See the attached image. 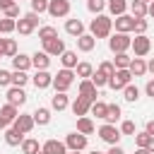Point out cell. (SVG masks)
Returning a JSON list of instances; mask_svg holds the SVG:
<instances>
[{
    "label": "cell",
    "instance_id": "60",
    "mask_svg": "<svg viewBox=\"0 0 154 154\" xmlns=\"http://www.w3.org/2000/svg\"><path fill=\"white\" fill-rule=\"evenodd\" d=\"M89 154H108V152H99V149H94V152H89Z\"/></svg>",
    "mask_w": 154,
    "mask_h": 154
},
{
    "label": "cell",
    "instance_id": "46",
    "mask_svg": "<svg viewBox=\"0 0 154 154\" xmlns=\"http://www.w3.org/2000/svg\"><path fill=\"white\" fill-rule=\"evenodd\" d=\"M31 12H36V14L48 12V0H31Z\"/></svg>",
    "mask_w": 154,
    "mask_h": 154
},
{
    "label": "cell",
    "instance_id": "54",
    "mask_svg": "<svg viewBox=\"0 0 154 154\" xmlns=\"http://www.w3.org/2000/svg\"><path fill=\"white\" fill-rule=\"evenodd\" d=\"M7 128H10V120H5V118H2V116H0V130H2V132H5V130H7Z\"/></svg>",
    "mask_w": 154,
    "mask_h": 154
},
{
    "label": "cell",
    "instance_id": "45",
    "mask_svg": "<svg viewBox=\"0 0 154 154\" xmlns=\"http://www.w3.org/2000/svg\"><path fill=\"white\" fill-rule=\"evenodd\" d=\"M135 132H137V128H135L132 120H123L120 123V135H132L135 137Z\"/></svg>",
    "mask_w": 154,
    "mask_h": 154
},
{
    "label": "cell",
    "instance_id": "44",
    "mask_svg": "<svg viewBox=\"0 0 154 154\" xmlns=\"http://www.w3.org/2000/svg\"><path fill=\"white\" fill-rule=\"evenodd\" d=\"M147 26H149V22H147L144 17H135V26H132V31H135V34H144V31H147Z\"/></svg>",
    "mask_w": 154,
    "mask_h": 154
},
{
    "label": "cell",
    "instance_id": "10",
    "mask_svg": "<svg viewBox=\"0 0 154 154\" xmlns=\"http://www.w3.org/2000/svg\"><path fill=\"white\" fill-rule=\"evenodd\" d=\"M48 14L51 17H67L70 14V0H48Z\"/></svg>",
    "mask_w": 154,
    "mask_h": 154
},
{
    "label": "cell",
    "instance_id": "36",
    "mask_svg": "<svg viewBox=\"0 0 154 154\" xmlns=\"http://www.w3.org/2000/svg\"><path fill=\"white\" fill-rule=\"evenodd\" d=\"M106 108H108V103H106V101H99V99H96V101L91 103L89 113H91V116H96V118H103V116H106Z\"/></svg>",
    "mask_w": 154,
    "mask_h": 154
},
{
    "label": "cell",
    "instance_id": "47",
    "mask_svg": "<svg viewBox=\"0 0 154 154\" xmlns=\"http://www.w3.org/2000/svg\"><path fill=\"white\" fill-rule=\"evenodd\" d=\"M91 82H94V84H96V87L101 89V87H106V84H108V77H103V75H101V72L96 70V72L91 75Z\"/></svg>",
    "mask_w": 154,
    "mask_h": 154
},
{
    "label": "cell",
    "instance_id": "21",
    "mask_svg": "<svg viewBox=\"0 0 154 154\" xmlns=\"http://www.w3.org/2000/svg\"><path fill=\"white\" fill-rule=\"evenodd\" d=\"M65 31H67L70 36H82V34H84V22L77 19V17H75V19H67V22H65Z\"/></svg>",
    "mask_w": 154,
    "mask_h": 154
},
{
    "label": "cell",
    "instance_id": "26",
    "mask_svg": "<svg viewBox=\"0 0 154 154\" xmlns=\"http://www.w3.org/2000/svg\"><path fill=\"white\" fill-rule=\"evenodd\" d=\"M106 7H108V12H111L113 17H118V14H125V10H128L130 5H128V0H108Z\"/></svg>",
    "mask_w": 154,
    "mask_h": 154
},
{
    "label": "cell",
    "instance_id": "16",
    "mask_svg": "<svg viewBox=\"0 0 154 154\" xmlns=\"http://www.w3.org/2000/svg\"><path fill=\"white\" fill-rule=\"evenodd\" d=\"M41 149H43L46 154H67V144L60 142V140H46Z\"/></svg>",
    "mask_w": 154,
    "mask_h": 154
},
{
    "label": "cell",
    "instance_id": "55",
    "mask_svg": "<svg viewBox=\"0 0 154 154\" xmlns=\"http://www.w3.org/2000/svg\"><path fill=\"white\" fill-rule=\"evenodd\" d=\"M147 17H152V19H154V0L147 5Z\"/></svg>",
    "mask_w": 154,
    "mask_h": 154
},
{
    "label": "cell",
    "instance_id": "30",
    "mask_svg": "<svg viewBox=\"0 0 154 154\" xmlns=\"http://www.w3.org/2000/svg\"><path fill=\"white\" fill-rule=\"evenodd\" d=\"M0 116H2L5 120L14 123V120H17V116H19V108H17V106H12V103H5V106H0Z\"/></svg>",
    "mask_w": 154,
    "mask_h": 154
},
{
    "label": "cell",
    "instance_id": "4",
    "mask_svg": "<svg viewBox=\"0 0 154 154\" xmlns=\"http://www.w3.org/2000/svg\"><path fill=\"white\" fill-rule=\"evenodd\" d=\"M130 82H132V72L125 67V70H116V72H113V77L108 79V87H111L113 91H123Z\"/></svg>",
    "mask_w": 154,
    "mask_h": 154
},
{
    "label": "cell",
    "instance_id": "14",
    "mask_svg": "<svg viewBox=\"0 0 154 154\" xmlns=\"http://www.w3.org/2000/svg\"><path fill=\"white\" fill-rule=\"evenodd\" d=\"M7 103L12 106H24L26 103V94H24V87H10L7 89Z\"/></svg>",
    "mask_w": 154,
    "mask_h": 154
},
{
    "label": "cell",
    "instance_id": "62",
    "mask_svg": "<svg viewBox=\"0 0 154 154\" xmlns=\"http://www.w3.org/2000/svg\"><path fill=\"white\" fill-rule=\"evenodd\" d=\"M70 154H82V152H70Z\"/></svg>",
    "mask_w": 154,
    "mask_h": 154
},
{
    "label": "cell",
    "instance_id": "3",
    "mask_svg": "<svg viewBox=\"0 0 154 154\" xmlns=\"http://www.w3.org/2000/svg\"><path fill=\"white\" fill-rule=\"evenodd\" d=\"M130 46H132L130 34H120V31H116V34L108 38V48H111V53H125Z\"/></svg>",
    "mask_w": 154,
    "mask_h": 154
},
{
    "label": "cell",
    "instance_id": "22",
    "mask_svg": "<svg viewBox=\"0 0 154 154\" xmlns=\"http://www.w3.org/2000/svg\"><path fill=\"white\" fill-rule=\"evenodd\" d=\"M94 46H96V38H94L91 34H82V36H77V48H79L82 53L94 51Z\"/></svg>",
    "mask_w": 154,
    "mask_h": 154
},
{
    "label": "cell",
    "instance_id": "57",
    "mask_svg": "<svg viewBox=\"0 0 154 154\" xmlns=\"http://www.w3.org/2000/svg\"><path fill=\"white\" fill-rule=\"evenodd\" d=\"M135 154H152V152H149V149H144V147H137V149H135Z\"/></svg>",
    "mask_w": 154,
    "mask_h": 154
},
{
    "label": "cell",
    "instance_id": "40",
    "mask_svg": "<svg viewBox=\"0 0 154 154\" xmlns=\"http://www.w3.org/2000/svg\"><path fill=\"white\" fill-rule=\"evenodd\" d=\"M106 2H108V0H87V10H89L91 14H101L103 7H106Z\"/></svg>",
    "mask_w": 154,
    "mask_h": 154
},
{
    "label": "cell",
    "instance_id": "17",
    "mask_svg": "<svg viewBox=\"0 0 154 154\" xmlns=\"http://www.w3.org/2000/svg\"><path fill=\"white\" fill-rule=\"evenodd\" d=\"M48 65H51V55H48L46 51H36V53L31 55V67H36V70H48Z\"/></svg>",
    "mask_w": 154,
    "mask_h": 154
},
{
    "label": "cell",
    "instance_id": "59",
    "mask_svg": "<svg viewBox=\"0 0 154 154\" xmlns=\"http://www.w3.org/2000/svg\"><path fill=\"white\" fill-rule=\"evenodd\" d=\"M2 46H5V38H0V58H2Z\"/></svg>",
    "mask_w": 154,
    "mask_h": 154
},
{
    "label": "cell",
    "instance_id": "13",
    "mask_svg": "<svg viewBox=\"0 0 154 154\" xmlns=\"http://www.w3.org/2000/svg\"><path fill=\"white\" fill-rule=\"evenodd\" d=\"M31 82H34L36 89H48V87H53V75L48 70H36L34 77H31Z\"/></svg>",
    "mask_w": 154,
    "mask_h": 154
},
{
    "label": "cell",
    "instance_id": "52",
    "mask_svg": "<svg viewBox=\"0 0 154 154\" xmlns=\"http://www.w3.org/2000/svg\"><path fill=\"white\" fill-rule=\"evenodd\" d=\"M108 154H125V152H123V147H120V144H111Z\"/></svg>",
    "mask_w": 154,
    "mask_h": 154
},
{
    "label": "cell",
    "instance_id": "42",
    "mask_svg": "<svg viewBox=\"0 0 154 154\" xmlns=\"http://www.w3.org/2000/svg\"><path fill=\"white\" fill-rule=\"evenodd\" d=\"M152 140H154V137H152L147 130H144V132H135V144H137V147H144V149H147Z\"/></svg>",
    "mask_w": 154,
    "mask_h": 154
},
{
    "label": "cell",
    "instance_id": "37",
    "mask_svg": "<svg viewBox=\"0 0 154 154\" xmlns=\"http://www.w3.org/2000/svg\"><path fill=\"white\" fill-rule=\"evenodd\" d=\"M130 10H132V17H147V2H142V0H132Z\"/></svg>",
    "mask_w": 154,
    "mask_h": 154
},
{
    "label": "cell",
    "instance_id": "41",
    "mask_svg": "<svg viewBox=\"0 0 154 154\" xmlns=\"http://www.w3.org/2000/svg\"><path fill=\"white\" fill-rule=\"evenodd\" d=\"M53 36H58V29H55V26L46 24V26L38 29V38H41V41H48V38H53Z\"/></svg>",
    "mask_w": 154,
    "mask_h": 154
},
{
    "label": "cell",
    "instance_id": "18",
    "mask_svg": "<svg viewBox=\"0 0 154 154\" xmlns=\"http://www.w3.org/2000/svg\"><path fill=\"white\" fill-rule=\"evenodd\" d=\"M70 108H72V113L79 118V116H87V113H89L91 101H89V99H84V96H77V99L72 101V106H70Z\"/></svg>",
    "mask_w": 154,
    "mask_h": 154
},
{
    "label": "cell",
    "instance_id": "19",
    "mask_svg": "<svg viewBox=\"0 0 154 154\" xmlns=\"http://www.w3.org/2000/svg\"><path fill=\"white\" fill-rule=\"evenodd\" d=\"M5 142H7L10 147H19V144L24 142V132H19V130L12 125V128L5 130Z\"/></svg>",
    "mask_w": 154,
    "mask_h": 154
},
{
    "label": "cell",
    "instance_id": "56",
    "mask_svg": "<svg viewBox=\"0 0 154 154\" xmlns=\"http://www.w3.org/2000/svg\"><path fill=\"white\" fill-rule=\"evenodd\" d=\"M147 72H152V75H154V58L147 63Z\"/></svg>",
    "mask_w": 154,
    "mask_h": 154
},
{
    "label": "cell",
    "instance_id": "39",
    "mask_svg": "<svg viewBox=\"0 0 154 154\" xmlns=\"http://www.w3.org/2000/svg\"><path fill=\"white\" fill-rule=\"evenodd\" d=\"M26 82H29V75L24 70H14L12 72V87H24Z\"/></svg>",
    "mask_w": 154,
    "mask_h": 154
},
{
    "label": "cell",
    "instance_id": "5",
    "mask_svg": "<svg viewBox=\"0 0 154 154\" xmlns=\"http://www.w3.org/2000/svg\"><path fill=\"white\" fill-rule=\"evenodd\" d=\"M36 26H38V14H36V12H26L24 17L17 19V31H19L22 36H29Z\"/></svg>",
    "mask_w": 154,
    "mask_h": 154
},
{
    "label": "cell",
    "instance_id": "2",
    "mask_svg": "<svg viewBox=\"0 0 154 154\" xmlns=\"http://www.w3.org/2000/svg\"><path fill=\"white\" fill-rule=\"evenodd\" d=\"M75 70H70V67H63V70H58V75H53V87H55V91H67L72 84H75Z\"/></svg>",
    "mask_w": 154,
    "mask_h": 154
},
{
    "label": "cell",
    "instance_id": "35",
    "mask_svg": "<svg viewBox=\"0 0 154 154\" xmlns=\"http://www.w3.org/2000/svg\"><path fill=\"white\" fill-rule=\"evenodd\" d=\"M17 55V41L14 38H5V46H2V58H14Z\"/></svg>",
    "mask_w": 154,
    "mask_h": 154
},
{
    "label": "cell",
    "instance_id": "33",
    "mask_svg": "<svg viewBox=\"0 0 154 154\" xmlns=\"http://www.w3.org/2000/svg\"><path fill=\"white\" fill-rule=\"evenodd\" d=\"M75 75H77L79 79H89V77L94 75V67H91L89 63H84V60H82V63H77V67H75Z\"/></svg>",
    "mask_w": 154,
    "mask_h": 154
},
{
    "label": "cell",
    "instance_id": "11",
    "mask_svg": "<svg viewBox=\"0 0 154 154\" xmlns=\"http://www.w3.org/2000/svg\"><path fill=\"white\" fill-rule=\"evenodd\" d=\"M77 96H84V99H89L91 103L96 101V96H99V87H96V84L91 82V77H89V79H82V82H79V94H77Z\"/></svg>",
    "mask_w": 154,
    "mask_h": 154
},
{
    "label": "cell",
    "instance_id": "34",
    "mask_svg": "<svg viewBox=\"0 0 154 154\" xmlns=\"http://www.w3.org/2000/svg\"><path fill=\"white\" fill-rule=\"evenodd\" d=\"M123 99H125L128 103H135V101L140 99V89H137V87H135V84L130 82V84H128V87L123 89Z\"/></svg>",
    "mask_w": 154,
    "mask_h": 154
},
{
    "label": "cell",
    "instance_id": "27",
    "mask_svg": "<svg viewBox=\"0 0 154 154\" xmlns=\"http://www.w3.org/2000/svg\"><path fill=\"white\" fill-rule=\"evenodd\" d=\"M31 116H34L36 125H48V123H51V108H46V106H38Z\"/></svg>",
    "mask_w": 154,
    "mask_h": 154
},
{
    "label": "cell",
    "instance_id": "20",
    "mask_svg": "<svg viewBox=\"0 0 154 154\" xmlns=\"http://www.w3.org/2000/svg\"><path fill=\"white\" fill-rule=\"evenodd\" d=\"M67 106H70V101H67V94H65V91H55V96H51V108H53V111L60 113V111H65Z\"/></svg>",
    "mask_w": 154,
    "mask_h": 154
},
{
    "label": "cell",
    "instance_id": "8",
    "mask_svg": "<svg viewBox=\"0 0 154 154\" xmlns=\"http://www.w3.org/2000/svg\"><path fill=\"white\" fill-rule=\"evenodd\" d=\"M65 144H67V149L70 152H84L87 149V135H82V132H70L67 137H65Z\"/></svg>",
    "mask_w": 154,
    "mask_h": 154
},
{
    "label": "cell",
    "instance_id": "58",
    "mask_svg": "<svg viewBox=\"0 0 154 154\" xmlns=\"http://www.w3.org/2000/svg\"><path fill=\"white\" fill-rule=\"evenodd\" d=\"M147 149H149V152H152V154H154V140H152V142H149V147H147Z\"/></svg>",
    "mask_w": 154,
    "mask_h": 154
},
{
    "label": "cell",
    "instance_id": "43",
    "mask_svg": "<svg viewBox=\"0 0 154 154\" xmlns=\"http://www.w3.org/2000/svg\"><path fill=\"white\" fill-rule=\"evenodd\" d=\"M99 72L103 75V77H113V72H116V65H113V60H103L101 65H99Z\"/></svg>",
    "mask_w": 154,
    "mask_h": 154
},
{
    "label": "cell",
    "instance_id": "32",
    "mask_svg": "<svg viewBox=\"0 0 154 154\" xmlns=\"http://www.w3.org/2000/svg\"><path fill=\"white\" fill-rule=\"evenodd\" d=\"M116 58H113V65H116V70H125V67H130V63H132V58L128 55V51L125 53H113Z\"/></svg>",
    "mask_w": 154,
    "mask_h": 154
},
{
    "label": "cell",
    "instance_id": "7",
    "mask_svg": "<svg viewBox=\"0 0 154 154\" xmlns=\"http://www.w3.org/2000/svg\"><path fill=\"white\" fill-rule=\"evenodd\" d=\"M99 137H101L106 144H118V142H120V128H116V125H111V123H103V125L99 128Z\"/></svg>",
    "mask_w": 154,
    "mask_h": 154
},
{
    "label": "cell",
    "instance_id": "6",
    "mask_svg": "<svg viewBox=\"0 0 154 154\" xmlns=\"http://www.w3.org/2000/svg\"><path fill=\"white\" fill-rule=\"evenodd\" d=\"M132 51H135V58H144L149 51H152V41L147 38V34H135V38H132V46H130Z\"/></svg>",
    "mask_w": 154,
    "mask_h": 154
},
{
    "label": "cell",
    "instance_id": "53",
    "mask_svg": "<svg viewBox=\"0 0 154 154\" xmlns=\"http://www.w3.org/2000/svg\"><path fill=\"white\" fill-rule=\"evenodd\" d=\"M144 130H147V132H149V135L154 137V120H147V125H144Z\"/></svg>",
    "mask_w": 154,
    "mask_h": 154
},
{
    "label": "cell",
    "instance_id": "15",
    "mask_svg": "<svg viewBox=\"0 0 154 154\" xmlns=\"http://www.w3.org/2000/svg\"><path fill=\"white\" fill-rule=\"evenodd\" d=\"M12 125H14L19 132H24V135H26V132H31V130H34L36 120H34V116H29V113H19V116H17V120H14Z\"/></svg>",
    "mask_w": 154,
    "mask_h": 154
},
{
    "label": "cell",
    "instance_id": "25",
    "mask_svg": "<svg viewBox=\"0 0 154 154\" xmlns=\"http://www.w3.org/2000/svg\"><path fill=\"white\" fill-rule=\"evenodd\" d=\"M96 128H94V120L89 118V116H79L77 118V132H82V135H91Z\"/></svg>",
    "mask_w": 154,
    "mask_h": 154
},
{
    "label": "cell",
    "instance_id": "9",
    "mask_svg": "<svg viewBox=\"0 0 154 154\" xmlns=\"http://www.w3.org/2000/svg\"><path fill=\"white\" fill-rule=\"evenodd\" d=\"M41 43H43V51H46L51 58H53V55H58V58H60V55L67 51V48H65V41H63V38H58V36H53V38H48V41H41Z\"/></svg>",
    "mask_w": 154,
    "mask_h": 154
},
{
    "label": "cell",
    "instance_id": "48",
    "mask_svg": "<svg viewBox=\"0 0 154 154\" xmlns=\"http://www.w3.org/2000/svg\"><path fill=\"white\" fill-rule=\"evenodd\" d=\"M0 87H12V72L0 70Z\"/></svg>",
    "mask_w": 154,
    "mask_h": 154
},
{
    "label": "cell",
    "instance_id": "28",
    "mask_svg": "<svg viewBox=\"0 0 154 154\" xmlns=\"http://www.w3.org/2000/svg\"><path fill=\"white\" fill-rule=\"evenodd\" d=\"M19 147H22V154H38V152H41L38 140H34V137H24V142H22Z\"/></svg>",
    "mask_w": 154,
    "mask_h": 154
},
{
    "label": "cell",
    "instance_id": "50",
    "mask_svg": "<svg viewBox=\"0 0 154 154\" xmlns=\"http://www.w3.org/2000/svg\"><path fill=\"white\" fill-rule=\"evenodd\" d=\"M144 94H147V96H152V99H154V79H149V82H147V84H144Z\"/></svg>",
    "mask_w": 154,
    "mask_h": 154
},
{
    "label": "cell",
    "instance_id": "12",
    "mask_svg": "<svg viewBox=\"0 0 154 154\" xmlns=\"http://www.w3.org/2000/svg\"><path fill=\"white\" fill-rule=\"evenodd\" d=\"M113 26H116V31H120V34H130L132 26H135V17H132V14H118V17L113 19Z\"/></svg>",
    "mask_w": 154,
    "mask_h": 154
},
{
    "label": "cell",
    "instance_id": "38",
    "mask_svg": "<svg viewBox=\"0 0 154 154\" xmlns=\"http://www.w3.org/2000/svg\"><path fill=\"white\" fill-rule=\"evenodd\" d=\"M12 31H17V19L2 17L0 19V34H12Z\"/></svg>",
    "mask_w": 154,
    "mask_h": 154
},
{
    "label": "cell",
    "instance_id": "1",
    "mask_svg": "<svg viewBox=\"0 0 154 154\" xmlns=\"http://www.w3.org/2000/svg\"><path fill=\"white\" fill-rule=\"evenodd\" d=\"M113 31V19L108 14H96V19H91L89 24V34L99 41V38H108Z\"/></svg>",
    "mask_w": 154,
    "mask_h": 154
},
{
    "label": "cell",
    "instance_id": "63",
    "mask_svg": "<svg viewBox=\"0 0 154 154\" xmlns=\"http://www.w3.org/2000/svg\"><path fill=\"white\" fill-rule=\"evenodd\" d=\"M38 154H46V152H43V149H41V152H38Z\"/></svg>",
    "mask_w": 154,
    "mask_h": 154
},
{
    "label": "cell",
    "instance_id": "29",
    "mask_svg": "<svg viewBox=\"0 0 154 154\" xmlns=\"http://www.w3.org/2000/svg\"><path fill=\"white\" fill-rule=\"evenodd\" d=\"M128 70L132 72V77H142V75L147 72V63H144L142 58H132V63H130Z\"/></svg>",
    "mask_w": 154,
    "mask_h": 154
},
{
    "label": "cell",
    "instance_id": "49",
    "mask_svg": "<svg viewBox=\"0 0 154 154\" xmlns=\"http://www.w3.org/2000/svg\"><path fill=\"white\" fill-rule=\"evenodd\" d=\"M5 17H10V19H17V17H22V14H19V5L14 2L12 7H7V10H5Z\"/></svg>",
    "mask_w": 154,
    "mask_h": 154
},
{
    "label": "cell",
    "instance_id": "24",
    "mask_svg": "<svg viewBox=\"0 0 154 154\" xmlns=\"http://www.w3.org/2000/svg\"><path fill=\"white\" fill-rule=\"evenodd\" d=\"M120 116H123L120 106H118V103H108V108H106V116H103V120H106V123H111V125H116V123L120 120Z\"/></svg>",
    "mask_w": 154,
    "mask_h": 154
},
{
    "label": "cell",
    "instance_id": "23",
    "mask_svg": "<svg viewBox=\"0 0 154 154\" xmlns=\"http://www.w3.org/2000/svg\"><path fill=\"white\" fill-rule=\"evenodd\" d=\"M12 67L14 70H29L31 67V55H26V53H17L14 58H12Z\"/></svg>",
    "mask_w": 154,
    "mask_h": 154
},
{
    "label": "cell",
    "instance_id": "31",
    "mask_svg": "<svg viewBox=\"0 0 154 154\" xmlns=\"http://www.w3.org/2000/svg\"><path fill=\"white\" fill-rule=\"evenodd\" d=\"M60 63H63V67H70V70H75L79 60H77V53H75V51H65V53L60 55Z\"/></svg>",
    "mask_w": 154,
    "mask_h": 154
},
{
    "label": "cell",
    "instance_id": "51",
    "mask_svg": "<svg viewBox=\"0 0 154 154\" xmlns=\"http://www.w3.org/2000/svg\"><path fill=\"white\" fill-rule=\"evenodd\" d=\"M14 2H17V0H0V12H5V10H7V7H12Z\"/></svg>",
    "mask_w": 154,
    "mask_h": 154
},
{
    "label": "cell",
    "instance_id": "61",
    "mask_svg": "<svg viewBox=\"0 0 154 154\" xmlns=\"http://www.w3.org/2000/svg\"><path fill=\"white\" fill-rule=\"evenodd\" d=\"M142 2H147V5H149V2H152V0H142Z\"/></svg>",
    "mask_w": 154,
    "mask_h": 154
}]
</instances>
